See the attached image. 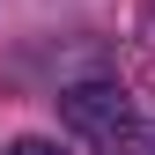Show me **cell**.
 <instances>
[{"label": "cell", "instance_id": "cell-1", "mask_svg": "<svg viewBox=\"0 0 155 155\" xmlns=\"http://www.w3.org/2000/svg\"><path fill=\"white\" fill-rule=\"evenodd\" d=\"M67 118L81 126V133H126V96H118V89H104V81L67 89Z\"/></svg>", "mask_w": 155, "mask_h": 155}, {"label": "cell", "instance_id": "cell-2", "mask_svg": "<svg viewBox=\"0 0 155 155\" xmlns=\"http://www.w3.org/2000/svg\"><path fill=\"white\" fill-rule=\"evenodd\" d=\"M8 155H59V148H52V140H37V133H22V140H15Z\"/></svg>", "mask_w": 155, "mask_h": 155}]
</instances>
